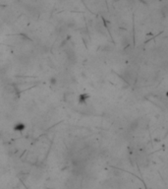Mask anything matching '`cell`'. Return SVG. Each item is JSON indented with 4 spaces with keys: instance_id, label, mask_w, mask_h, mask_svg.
<instances>
[{
    "instance_id": "cell-1",
    "label": "cell",
    "mask_w": 168,
    "mask_h": 189,
    "mask_svg": "<svg viewBox=\"0 0 168 189\" xmlns=\"http://www.w3.org/2000/svg\"><path fill=\"white\" fill-rule=\"evenodd\" d=\"M167 97H168V92H167Z\"/></svg>"
}]
</instances>
